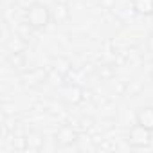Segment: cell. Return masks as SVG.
<instances>
[{"label": "cell", "instance_id": "obj_1", "mask_svg": "<svg viewBox=\"0 0 153 153\" xmlns=\"http://www.w3.org/2000/svg\"><path fill=\"white\" fill-rule=\"evenodd\" d=\"M51 9L43 2H33L25 11V24L33 31H42L51 24Z\"/></svg>", "mask_w": 153, "mask_h": 153}, {"label": "cell", "instance_id": "obj_2", "mask_svg": "<svg viewBox=\"0 0 153 153\" xmlns=\"http://www.w3.org/2000/svg\"><path fill=\"white\" fill-rule=\"evenodd\" d=\"M126 142L130 144V148H135V149L149 148L151 142H153V130H149V128L140 126V124L135 123V124L128 130Z\"/></svg>", "mask_w": 153, "mask_h": 153}, {"label": "cell", "instance_id": "obj_3", "mask_svg": "<svg viewBox=\"0 0 153 153\" xmlns=\"http://www.w3.org/2000/svg\"><path fill=\"white\" fill-rule=\"evenodd\" d=\"M61 99L68 105H79L85 99V90L76 83H67L61 90Z\"/></svg>", "mask_w": 153, "mask_h": 153}, {"label": "cell", "instance_id": "obj_4", "mask_svg": "<svg viewBox=\"0 0 153 153\" xmlns=\"http://www.w3.org/2000/svg\"><path fill=\"white\" fill-rule=\"evenodd\" d=\"M56 140L61 144V146H72L76 140H78V131H76L72 126H61L56 133Z\"/></svg>", "mask_w": 153, "mask_h": 153}, {"label": "cell", "instance_id": "obj_5", "mask_svg": "<svg viewBox=\"0 0 153 153\" xmlns=\"http://www.w3.org/2000/svg\"><path fill=\"white\" fill-rule=\"evenodd\" d=\"M51 16L56 24H65L70 20V9L67 4L63 2H56L54 4V9H51Z\"/></svg>", "mask_w": 153, "mask_h": 153}, {"label": "cell", "instance_id": "obj_6", "mask_svg": "<svg viewBox=\"0 0 153 153\" xmlns=\"http://www.w3.org/2000/svg\"><path fill=\"white\" fill-rule=\"evenodd\" d=\"M135 123L153 130V106H142L135 114Z\"/></svg>", "mask_w": 153, "mask_h": 153}, {"label": "cell", "instance_id": "obj_7", "mask_svg": "<svg viewBox=\"0 0 153 153\" xmlns=\"http://www.w3.org/2000/svg\"><path fill=\"white\" fill-rule=\"evenodd\" d=\"M131 9L139 16H153V0H131Z\"/></svg>", "mask_w": 153, "mask_h": 153}, {"label": "cell", "instance_id": "obj_8", "mask_svg": "<svg viewBox=\"0 0 153 153\" xmlns=\"http://www.w3.org/2000/svg\"><path fill=\"white\" fill-rule=\"evenodd\" d=\"M146 49L149 54H153V33H149V36L146 38Z\"/></svg>", "mask_w": 153, "mask_h": 153}, {"label": "cell", "instance_id": "obj_9", "mask_svg": "<svg viewBox=\"0 0 153 153\" xmlns=\"http://www.w3.org/2000/svg\"><path fill=\"white\" fill-rule=\"evenodd\" d=\"M149 76H151V79H153V67H151V70H149Z\"/></svg>", "mask_w": 153, "mask_h": 153}]
</instances>
